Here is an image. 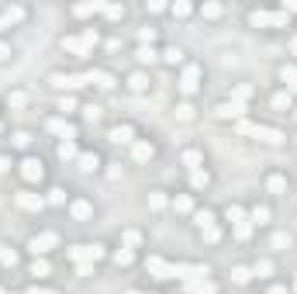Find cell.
I'll return each mask as SVG.
<instances>
[{"label": "cell", "instance_id": "6da1fadb", "mask_svg": "<svg viewBox=\"0 0 297 294\" xmlns=\"http://www.w3.org/2000/svg\"><path fill=\"white\" fill-rule=\"evenodd\" d=\"M249 24H256V28H284L287 24V14L284 10H252L249 14Z\"/></svg>", "mask_w": 297, "mask_h": 294}, {"label": "cell", "instance_id": "7a4b0ae2", "mask_svg": "<svg viewBox=\"0 0 297 294\" xmlns=\"http://www.w3.org/2000/svg\"><path fill=\"white\" fill-rule=\"evenodd\" d=\"M197 80H201V66H197V63H187V66H183V80H180V94L190 97V94L201 87Z\"/></svg>", "mask_w": 297, "mask_h": 294}, {"label": "cell", "instance_id": "3957f363", "mask_svg": "<svg viewBox=\"0 0 297 294\" xmlns=\"http://www.w3.org/2000/svg\"><path fill=\"white\" fill-rule=\"evenodd\" d=\"M21 177H24L28 184H38V180L45 177V163H42V159H35V156H28V159L21 163Z\"/></svg>", "mask_w": 297, "mask_h": 294}, {"label": "cell", "instance_id": "277c9868", "mask_svg": "<svg viewBox=\"0 0 297 294\" xmlns=\"http://www.w3.org/2000/svg\"><path fill=\"white\" fill-rule=\"evenodd\" d=\"M49 83H52V87H59V90H76V87H83V83H86V76H76V73H52V76H49Z\"/></svg>", "mask_w": 297, "mask_h": 294}, {"label": "cell", "instance_id": "5b68a950", "mask_svg": "<svg viewBox=\"0 0 297 294\" xmlns=\"http://www.w3.org/2000/svg\"><path fill=\"white\" fill-rule=\"evenodd\" d=\"M252 135H256V139H263L266 146H280V142H284V132L266 128V125H256V128H252Z\"/></svg>", "mask_w": 297, "mask_h": 294}, {"label": "cell", "instance_id": "8992f818", "mask_svg": "<svg viewBox=\"0 0 297 294\" xmlns=\"http://www.w3.org/2000/svg\"><path fill=\"white\" fill-rule=\"evenodd\" d=\"M56 242H59V235H56V232H42V235H35V239H31V249H35V253H49Z\"/></svg>", "mask_w": 297, "mask_h": 294}, {"label": "cell", "instance_id": "52a82bcc", "mask_svg": "<svg viewBox=\"0 0 297 294\" xmlns=\"http://www.w3.org/2000/svg\"><path fill=\"white\" fill-rule=\"evenodd\" d=\"M148 87H152V80H148L146 70H139V73L128 76V90H132V94H146Z\"/></svg>", "mask_w": 297, "mask_h": 294}, {"label": "cell", "instance_id": "ba28073f", "mask_svg": "<svg viewBox=\"0 0 297 294\" xmlns=\"http://www.w3.org/2000/svg\"><path fill=\"white\" fill-rule=\"evenodd\" d=\"M132 156H135L139 163H146V159H152V156H155V146H152V142H146V139H135V142H132Z\"/></svg>", "mask_w": 297, "mask_h": 294}, {"label": "cell", "instance_id": "9c48e42d", "mask_svg": "<svg viewBox=\"0 0 297 294\" xmlns=\"http://www.w3.org/2000/svg\"><path fill=\"white\" fill-rule=\"evenodd\" d=\"M132 135H135V128H132V125H114V128H111V142H114V146H121V142H125V146H128V142H135Z\"/></svg>", "mask_w": 297, "mask_h": 294}, {"label": "cell", "instance_id": "30bf717a", "mask_svg": "<svg viewBox=\"0 0 297 294\" xmlns=\"http://www.w3.org/2000/svg\"><path fill=\"white\" fill-rule=\"evenodd\" d=\"M287 187H291V180H287L284 173H270V177H266V191H270V194H287Z\"/></svg>", "mask_w": 297, "mask_h": 294}, {"label": "cell", "instance_id": "8fae6325", "mask_svg": "<svg viewBox=\"0 0 297 294\" xmlns=\"http://www.w3.org/2000/svg\"><path fill=\"white\" fill-rule=\"evenodd\" d=\"M14 201H17L24 211H38V208H42V197H38V194H31V191H21Z\"/></svg>", "mask_w": 297, "mask_h": 294}, {"label": "cell", "instance_id": "7c38bea8", "mask_svg": "<svg viewBox=\"0 0 297 294\" xmlns=\"http://www.w3.org/2000/svg\"><path fill=\"white\" fill-rule=\"evenodd\" d=\"M86 80H90V83H97L100 90H111V87H114V76L107 73V70H90Z\"/></svg>", "mask_w": 297, "mask_h": 294}, {"label": "cell", "instance_id": "4fadbf2b", "mask_svg": "<svg viewBox=\"0 0 297 294\" xmlns=\"http://www.w3.org/2000/svg\"><path fill=\"white\" fill-rule=\"evenodd\" d=\"M201 163H204V152L201 149H183V166L194 173V170H201Z\"/></svg>", "mask_w": 297, "mask_h": 294}, {"label": "cell", "instance_id": "5bb4252c", "mask_svg": "<svg viewBox=\"0 0 297 294\" xmlns=\"http://www.w3.org/2000/svg\"><path fill=\"white\" fill-rule=\"evenodd\" d=\"M70 211H73V218H90L93 215V204L83 201V197H76V201H70Z\"/></svg>", "mask_w": 297, "mask_h": 294}, {"label": "cell", "instance_id": "9a60e30c", "mask_svg": "<svg viewBox=\"0 0 297 294\" xmlns=\"http://www.w3.org/2000/svg\"><path fill=\"white\" fill-rule=\"evenodd\" d=\"M135 59H139L142 66H152V63L159 59V52H155L152 45H139V49H135Z\"/></svg>", "mask_w": 297, "mask_h": 294}, {"label": "cell", "instance_id": "2e32d148", "mask_svg": "<svg viewBox=\"0 0 297 294\" xmlns=\"http://www.w3.org/2000/svg\"><path fill=\"white\" fill-rule=\"evenodd\" d=\"M0 14H3V21H7V24H17V21H24V17H28V7H3Z\"/></svg>", "mask_w": 297, "mask_h": 294}, {"label": "cell", "instance_id": "e0dca14e", "mask_svg": "<svg viewBox=\"0 0 297 294\" xmlns=\"http://www.w3.org/2000/svg\"><path fill=\"white\" fill-rule=\"evenodd\" d=\"M270 246H273L277 253H284V249H291V246H294V235H291V232H277V235L270 239Z\"/></svg>", "mask_w": 297, "mask_h": 294}, {"label": "cell", "instance_id": "ac0fdd59", "mask_svg": "<svg viewBox=\"0 0 297 294\" xmlns=\"http://www.w3.org/2000/svg\"><path fill=\"white\" fill-rule=\"evenodd\" d=\"M183 49L180 45H169V49H162V63H169V66H176V63H183Z\"/></svg>", "mask_w": 297, "mask_h": 294}, {"label": "cell", "instance_id": "d6986e66", "mask_svg": "<svg viewBox=\"0 0 297 294\" xmlns=\"http://www.w3.org/2000/svg\"><path fill=\"white\" fill-rule=\"evenodd\" d=\"M173 118H176V121H194V107H190V100H180V104L173 107Z\"/></svg>", "mask_w": 297, "mask_h": 294}, {"label": "cell", "instance_id": "ffe728a7", "mask_svg": "<svg viewBox=\"0 0 297 294\" xmlns=\"http://www.w3.org/2000/svg\"><path fill=\"white\" fill-rule=\"evenodd\" d=\"M280 80L287 83V94L297 90V66H280Z\"/></svg>", "mask_w": 297, "mask_h": 294}, {"label": "cell", "instance_id": "44dd1931", "mask_svg": "<svg viewBox=\"0 0 297 294\" xmlns=\"http://www.w3.org/2000/svg\"><path fill=\"white\" fill-rule=\"evenodd\" d=\"M79 170H86V173H90V170H100V156H97V152H83V156H79Z\"/></svg>", "mask_w": 297, "mask_h": 294}, {"label": "cell", "instance_id": "7402d4cb", "mask_svg": "<svg viewBox=\"0 0 297 294\" xmlns=\"http://www.w3.org/2000/svg\"><path fill=\"white\" fill-rule=\"evenodd\" d=\"M187 291L190 294H218V288L211 281H194V284H187Z\"/></svg>", "mask_w": 297, "mask_h": 294}, {"label": "cell", "instance_id": "603a6c76", "mask_svg": "<svg viewBox=\"0 0 297 294\" xmlns=\"http://www.w3.org/2000/svg\"><path fill=\"white\" fill-rule=\"evenodd\" d=\"M222 14H224L222 3H204V7H201V17H208V21H218Z\"/></svg>", "mask_w": 297, "mask_h": 294}, {"label": "cell", "instance_id": "cb8c5ba5", "mask_svg": "<svg viewBox=\"0 0 297 294\" xmlns=\"http://www.w3.org/2000/svg\"><path fill=\"white\" fill-rule=\"evenodd\" d=\"M238 114H242V104H235V100L231 104H218V118H238Z\"/></svg>", "mask_w": 297, "mask_h": 294}, {"label": "cell", "instance_id": "d4e9b609", "mask_svg": "<svg viewBox=\"0 0 297 294\" xmlns=\"http://www.w3.org/2000/svg\"><path fill=\"white\" fill-rule=\"evenodd\" d=\"M139 242H142V232H135V228H128V232L121 235V246H125V249H135Z\"/></svg>", "mask_w": 297, "mask_h": 294}, {"label": "cell", "instance_id": "484cf974", "mask_svg": "<svg viewBox=\"0 0 297 294\" xmlns=\"http://www.w3.org/2000/svg\"><path fill=\"white\" fill-rule=\"evenodd\" d=\"M266 221H270V208L266 204H256L252 208V225H266Z\"/></svg>", "mask_w": 297, "mask_h": 294}, {"label": "cell", "instance_id": "4316f807", "mask_svg": "<svg viewBox=\"0 0 297 294\" xmlns=\"http://www.w3.org/2000/svg\"><path fill=\"white\" fill-rule=\"evenodd\" d=\"M10 146L14 149H28L31 146V135H28V132H14V135H10Z\"/></svg>", "mask_w": 297, "mask_h": 294}, {"label": "cell", "instance_id": "83f0119b", "mask_svg": "<svg viewBox=\"0 0 297 294\" xmlns=\"http://www.w3.org/2000/svg\"><path fill=\"white\" fill-rule=\"evenodd\" d=\"M7 104H10V107H24V104H28V94H24V90H14V94H7Z\"/></svg>", "mask_w": 297, "mask_h": 294}, {"label": "cell", "instance_id": "f1b7e54d", "mask_svg": "<svg viewBox=\"0 0 297 294\" xmlns=\"http://www.w3.org/2000/svg\"><path fill=\"white\" fill-rule=\"evenodd\" d=\"M132 260H135V253H132V249H125V246H121V249L114 253V263H118V267H128Z\"/></svg>", "mask_w": 297, "mask_h": 294}, {"label": "cell", "instance_id": "f546056e", "mask_svg": "<svg viewBox=\"0 0 297 294\" xmlns=\"http://www.w3.org/2000/svg\"><path fill=\"white\" fill-rule=\"evenodd\" d=\"M252 274H256V277H270V274H273V263H270V260H256Z\"/></svg>", "mask_w": 297, "mask_h": 294}, {"label": "cell", "instance_id": "4dcf8cb0", "mask_svg": "<svg viewBox=\"0 0 297 294\" xmlns=\"http://www.w3.org/2000/svg\"><path fill=\"white\" fill-rule=\"evenodd\" d=\"M224 218L231 221V225H238V221H245V218H242V208H238V204H228V208H224Z\"/></svg>", "mask_w": 297, "mask_h": 294}, {"label": "cell", "instance_id": "1f68e13d", "mask_svg": "<svg viewBox=\"0 0 297 294\" xmlns=\"http://www.w3.org/2000/svg\"><path fill=\"white\" fill-rule=\"evenodd\" d=\"M194 14V7L187 3V0H180V3H173V17H190Z\"/></svg>", "mask_w": 297, "mask_h": 294}, {"label": "cell", "instance_id": "d6a6232c", "mask_svg": "<svg viewBox=\"0 0 297 294\" xmlns=\"http://www.w3.org/2000/svg\"><path fill=\"white\" fill-rule=\"evenodd\" d=\"M190 180H194V187H208V184H211V173H204V170H194V173H190Z\"/></svg>", "mask_w": 297, "mask_h": 294}, {"label": "cell", "instance_id": "836d02e7", "mask_svg": "<svg viewBox=\"0 0 297 294\" xmlns=\"http://www.w3.org/2000/svg\"><path fill=\"white\" fill-rule=\"evenodd\" d=\"M173 208H176V211H190V208H194V201H190L187 194H176V197H173Z\"/></svg>", "mask_w": 297, "mask_h": 294}, {"label": "cell", "instance_id": "e575fe53", "mask_svg": "<svg viewBox=\"0 0 297 294\" xmlns=\"http://www.w3.org/2000/svg\"><path fill=\"white\" fill-rule=\"evenodd\" d=\"M273 107H277V111H284V107H291V94H287V90H280V94L273 97Z\"/></svg>", "mask_w": 297, "mask_h": 294}, {"label": "cell", "instance_id": "d590c367", "mask_svg": "<svg viewBox=\"0 0 297 294\" xmlns=\"http://www.w3.org/2000/svg\"><path fill=\"white\" fill-rule=\"evenodd\" d=\"M249 232H252V221H238V225H235V239H242V242H245V239H249Z\"/></svg>", "mask_w": 297, "mask_h": 294}, {"label": "cell", "instance_id": "8d00e7d4", "mask_svg": "<svg viewBox=\"0 0 297 294\" xmlns=\"http://www.w3.org/2000/svg\"><path fill=\"white\" fill-rule=\"evenodd\" d=\"M73 156H76V146L70 142V139H66V142H59V159H73Z\"/></svg>", "mask_w": 297, "mask_h": 294}, {"label": "cell", "instance_id": "74e56055", "mask_svg": "<svg viewBox=\"0 0 297 294\" xmlns=\"http://www.w3.org/2000/svg\"><path fill=\"white\" fill-rule=\"evenodd\" d=\"M104 14H107L111 21H121V17H125V7H118V3H111V7H104Z\"/></svg>", "mask_w": 297, "mask_h": 294}, {"label": "cell", "instance_id": "f35d334b", "mask_svg": "<svg viewBox=\"0 0 297 294\" xmlns=\"http://www.w3.org/2000/svg\"><path fill=\"white\" fill-rule=\"evenodd\" d=\"M49 201H52V204H66V191H63V187H52V191H49Z\"/></svg>", "mask_w": 297, "mask_h": 294}, {"label": "cell", "instance_id": "ab89813d", "mask_svg": "<svg viewBox=\"0 0 297 294\" xmlns=\"http://www.w3.org/2000/svg\"><path fill=\"white\" fill-rule=\"evenodd\" d=\"M31 277H49V263H45V260L31 263Z\"/></svg>", "mask_w": 297, "mask_h": 294}, {"label": "cell", "instance_id": "60d3db41", "mask_svg": "<svg viewBox=\"0 0 297 294\" xmlns=\"http://www.w3.org/2000/svg\"><path fill=\"white\" fill-rule=\"evenodd\" d=\"M231 281H235V284H249V270H245V267H235V270H231Z\"/></svg>", "mask_w": 297, "mask_h": 294}, {"label": "cell", "instance_id": "b9f144b4", "mask_svg": "<svg viewBox=\"0 0 297 294\" xmlns=\"http://www.w3.org/2000/svg\"><path fill=\"white\" fill-rule=\"evenodd\" d=\"M148 204H152V208L159 211V208L166 204V197H162V191H152V194H148Z\"/></svg>", "mask_w": 297, "mask_h": 294}, {"label": "cell", "instance_id": "7bdbcfd3", "mask_svg": "<svg viewBox=\"0 0 297 294\" xmlns=\"http://www.w3.org/2000/svg\"><path fill=\"white\" fill-rule=\"evenodd\" d=\"M73 107H76L73 97H63V100H59V111H63V114H73Z\"/></svg>", "mask_w": 297, "mask_h": 294}, {"label": "cell", "instance_id": "ee69618b", "mask_svg": "<svg viewBox=\"0 0 297 294\" xmlns=\"http://www.w3.org/2000/svg\"><path fill=\"white\" fill-rule=\"evenodd\" d=\"M83 114H86L90 121H97V118H100V107H97V104H90V107H83Z\"/></svg>", "mask_w": 297, "mask_h": 294}, {"label": "cell", "instance_id": "f6af8a7d", "mask_svg": "<svg viewBox=\"0 0 297 294\" xmlns=\"http://www.w3.org/2000/svg\"><path fill=\"white\" fill-rule=\"evenodd\" d=\"M139 38H142V42H152V38H155V28H142Z\"/></svg>", "mask_w": 297, "mask_h": 294}, {"label": "cell", "instance_id": "bcb514c9", "mask_svg": "<svg viewBox=\"0 0 297 294\" xmlns=\"http://www.w3.org/2000/svg\"><path fill=\"white\" fill-rule=\"evenodd\" d=\"M280 10H284V14H291V10H294V14H297V0H287V3H284Z\"/></svg>", "mask_w": 297, "mask_h": 294}, {"label": "cell", "instance_id": "7dc6e473", "mask_svg": "<svg viewBox=\"0 0 297 294\" xmlns=\"http://www.w3.org/2000/svg\"><path fill=\"white\" fill-rule=\"evenodd\" d=\"M10 170V156H0V173H7Z\"/></svg>", "mask_w": 297, "mask_h": 294}, {"label": "cell", "instance_id": "c3c4849f", "mask_svg": "<svg viewBox=\"0 0 297 294\" xmlns=\"http://www.w3.org/2000/svg\"><path fill=\"white\" fill-rule=\"evenodd\" d=\"M3 59H10V45H0V63Z\"/></svg>", "mask_w": 297, "mask_h": 294}, {"label": "cell", "instance_id": "681fc988", "mask_svg": "<svg viewBox=\"0 0 297 294\" xmlns=\"http://www.w3.org/2000/svg\"><path fill=\"white\" fill-rule=\"evenodd\" d=\"M291 52H294V56H297V38H291Z\"/></svg>", "mask_w": 297, "mask_h": 294}, {"label": "cell", "instance_id": "f907efd6", "mask_svg": "<svg viewBox=\"0 0 297 294\" xmlns=\"http://www.w3.org/2000/svg\"><path fill=\"white\" fill-rule=\"evenodd\" d=\"M3 28H10V24H7V21H3V14H0V31H3Z\"/></svg>", "mask_w": 297, "mask_h": 294}, {"label": "cell", "instance_id": "816d5d0a", "mask_svg": "<svg viewBox=\"0 0 297 294\" xmlns=\"http://www.w3.org/2000/svg\"><path fill=\"white\" fill-rule=\"evenodd\" d=\"M294 118H297V107H294Z\"/></svg>", "mask_w": 297, "mask_h": 294}, {"label": "cell", "instance_id": "f5cc1de1", "mask_svg": "<svg viewBox=\"0 0 297 294\" xmlns=\"http://www.w3.org/2000/svg\"><path fill=\"white\" fill-rule=\"evenodd\" d=\"M294 291H297V281H294Z\"/></svg>", "mask_w": 297, "mask_h": 294}]
</instances>
